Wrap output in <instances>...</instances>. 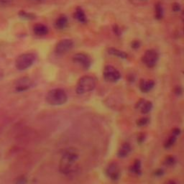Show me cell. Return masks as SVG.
Segmentation results:
<instances>
[{"mask_svg":"<svg viewBox=\"0 0 184 184\" xmlns=\"http://www.w3.org/2000/svg\"><path fill=\"white\" fill-rule=\"evenodd\" d=\"M3 76H4V71L1 69H0V80L3 78Z\"/></svg>","mask_w":184,"mask_h":184,"instance_id":"29","label":"cell"},{"mask_svg":"<svg viewBox=\"0 0 184 184\" xmlns=\"http://www.w3.org/2000/svg\"><path fill=\"white\" fill-rule=\"evenodd\" d=\"M104 78L108 82H116L120 80L121 74L118 70L112 66H107L104 68Z\"/></svg>","mask_w":184,"mask_h":184,"instance_id":"5","label":"cell"},{"mask_svg":"<svg viewBox=\"0 0 184 184\" xmlns=\"http://www.w3.org/2000/svg\"><path fill=\"white\" fill-rule=\"evenodd\" d=\"M152 108V104L150 101H146L143 104L141 107V112L143 114H148Z\"/></svg>","mask_w":184,"mask_h":184,"instance_id":"17","label":"cell"},{"mask_svg":"<svg viewBox=\"0 0 184 184\" xmlns=\"http://www.w3.org/2000/svg\"><path fill=\"white\" fill-rule=\"evenodd\" d=\"M180 9V5L178 4V3H175V4H173V11L178 12V11H179Z\"/></svg>","mask_w":184,"mask_h":184,"instance_id":"25","label":"cell"},{"mask_svg":"<svg viewBox=\"0 0 184 184\" xmlns=\"http://www.w3.org/2000/svg\"><path fill=\"white\" fill-rule=\"evenodd\" d=\"M106 174L112 180L119 179L120 176V169L118 165L115 163H112L109 165L106 168Z\"/></svg>","mask_w":184,"mask_h":184,"instance_id":"10","label":"cell"},{"mask_svg":"<svg viewBox=\"0 0 184 184\" xmlns=\"http://www.w3.org/2000/svg\"><path fill=\"white\" fill-rule=\"evenodd\" d=\"M19 16L22 17V18L26 19V20H34V19L35 18V15L25 11H20V13H19Z\"/></svg>","mask_w":184,"mask_h":184,"instance_id":"18","label":"cell"},{"mask_svg":"<svg viewBox=\"0 0 184 184\" xmlns=\"http://www.w3.org/2000/svg\"><path fill=\"white\" fill-rule=\"evenodd\" d=\"M73 60L75 63L80 64L84 69H88L90 67L91 61L89 56L84 53H77L73 55Z\"/></svg>","mask_w":184,"mask_h":184,"instance_id":"9","label":"cell"},{"mask_svg":"<svg viewBox=\"0 0 184 184\" xmlns=\"http://www.w3.org/2000/svg\"><path fill=\"white\" fill-rule=\"evenodd\" d=\"M33 85V81L30 78H27V77H24V78H22L17 81L15 89H16L17 92H24V91H27L30 88H31Z\"/></svg>","mask_w":184,"mask_h":184,"instance_id":"8","label":"cell"},{"mask_svg":"<svg viewBox=\"0 0 184 184\" xmlns=\"http://www.w3.org/2000/svg\"><path fill=\"white\" fill-rule=\"evenodd\" d=\"M163 173V171L161 169H159L158 171H157L156 175H157V176H160V175H162Z\"/></svg>","mask_w":184,"mask_h":184,"instance_id":"28","label":"cell"},{"mask_svg":"<svg viewBox=\"0 0 184 184\" xmlns=\"http://www.w3.org/2000/svg\"><path fill=\"white\" fill-rule=\"evenodd\" d=\"M165 163H166V164L167 165V166H173V165L175 163V159L173 158V157L169 156L166 159Z\"/></svg>","mask_w":184,"mask_h":184,"instance_id":"23","label":"cell"},{"mask_svg":"<svg viewBox=\"0 0 184 184\" xmlns=\"http://www.w3.org/2000/svg\"><path fill=\"white\" fill-rule=\"evenodd\" d=\"M131 151V146L128 143H124L120 147V150H119L117 155H118L119 157L123 158V157H127L128 154Z\"/></svg>","mask_w":184,"mask_h":184,"instance_id":"13","label":"cell"},{"mask_svg":"<svg viewBox=\"0 0 184 184\" xmlns=\"http://www.w3.org/2000/svg\"><path fill=\"white\" fill-rule=\"evenodd\" d=\"M33 31L36 35L43 36L48 34V29L46 26L43 24H37L33 27Z\"/></svg>","mask_w":184,"mask_h":184,"instance_id":"11","label":"cell"},{"mask_svg":"<svg viewBox=\"0 0 184 184\" xmlns=\"http://www.w3.org/2000/svg\"><path fill=\"white\" fill-rule=\"evenodd\" d=\"M45 98L47 102L52 106L64 104L68 100L67 94L61 89H54L49 91Z\"/></svg>","mask_w":184,"mask_h":184,"instance_id":"2","label":"cell"},{"mask_svg":"<svg viewBox=\"0 0 184 184\" xmlns=\"http://www.w3.org/2000/svg\"><path fill=\"white\" fill-rule=\"evenodd\" d=\"M73 46V42L70 39L61 40L55 46V52L58 55H63L69 51Z\"/></svg>","mask_w":184,"mask_h":184,"instance_id":"6","label":"cell"},{"mask_svg":"<svg viewBox=\"0 0 184 184\" xmlns=\"http://www.w3.org/2000/svg\"><path fill=\"white\" fill-rule=\"evenodd\" d=\"M68 24V19L66 16H62L59 17L55 21V26L57 29L58 30H63L67 26Z\"/></svg>","mask_w":184,"mask_h":184,"instance_id":"14","label":"cell"},{"mask_svg":"<svg viewBox=\"0 0 184 184\" xmlns=\"http://www.w3.org/2000/svg\"><path fill=\"white\" fill-rule=\"evenodd\" d=\"M140 169H141V163L139 160H135L132 166V168H131L132 173H135V174H140Z\"/></svg>","mask_w":184,"mask_h":184,"instance_id":"19","label":"cell"},{"mask_svg":"<svg viewBox=\"0 0 184 184\" xmlns=\"http://www.w3.org/2000/svg\"><path fill=\"white\" fill-rule=\"evenodd\" d=\"M163 15V10L160 4H157L155 7V17L157 20H160Z\"/></svg>","mask_w":184,"mask_h":184,"instance_id":"20","label":"cell"},{"mask_svg":"<svg viewBox=\"0 0 184 184\" xmlns=\"http://www.w3.org/2000/svg\"><path fill=\"white\" fill-rule=\"evenodd\" d=\"M75 17L81 22H86V17L83 10L81 8H78L75 12Z\"/></svg>","mask_w":184,"mask_h":184,"instance_id":"16","label":"cell"},{"mask_svg":"<svg viewBox=\"0 0 184 184\" xmlns=\"http://www.w3.org/2000/svg\"><path fill=\"white\" fill-rule=\"evenodd\" d=\"M176 140V136L173 135H173L171 137H170L168 139L167 141H166V144H165V148H171V147L173 146V144H174Z\"/></svg>","mask_w":184,"mask_h":184,"instance_id":"21","label":"cell"},{"mask_svg":"<svg viewBox=\"0 0 184 184\" xmlns=\"http://www.w3.org/2000/svg\"><path fill=\"white\" fill-rule=\"evenodd\" d=\"M132 47L133 48H138L140 47V43L137 40H134V42H132Z\"/></svg>","mask_w":184,"mask_h":184,"instance_id":"26","label":"cell"},{"mask_svg":"<svg viewBox=\"0 0 184 184\" xmlns=\"http://www.w3.org/2000/svg\"><path fill=\"white\" fill-rule=\"evenodd\" d=\"M35 56L33 53H24L19 55L15 61V66L19 71H24L33 64Z\"/></svg>","mask_w":184,"mask_h":184,"instance_id":"4","label":"cell"},{"mask_svg":"<svg viewBox=\"0 0 184 184\" xmlns=\"http://www.w3.org/2000/svg\"><path fill=\"white\" fill-rule=\"evenodd\" d=\"M154 85H155V83H154L153 81L142 80L140 85V90H141L143 93L148 92L149 91H150L152 88H153Z\"/></svg>","mask_w":184,"mask_h":184,"instance_id":"12","label":"cell"},{"mask_svg":"<svg viewBox=\"0 0 184 184\" xmlns=\"http://www.w3.org/2000/svg\"><path fill=\"white\" fill-rule=\"evenodd\" d=\"M96 87V80L92 76H83L78 80L76 86V93L78 94H84L92 92Z\"/></svg>","mask_w":184,"mask_h":184,"instance_id":"3","label":"cell"},{"mask_svg":"<svg viewBox=\"0 0 184 184\" xmlns=\"http://www.w3.org/2000/svg\"><path fill=\"white\" fill-rule=\"evenodd\" d=\"M148 123V119L146 117H143V118L140 119L137 122V124L139 127H143V126L146 125Z\"/></svg>","mask_w":184,"mask_h":184,"instance_id":"22","label":"cell"},{"mask_svg":"<svg viewBox=\"0 0 184 184\" xmlns=\"http://www.w3.org/2000/svg\"><path fill=\"white\" fill-rule=\"evenodd\" d=\"M166 184H176V182L173 181V180H170V181H168Z\"/></svg>","mask_w":184,"mask_h":184,"instance_id":"30","label":"cell"},{"mask_svg":"<svg viewBox=\"0 0 184 184\" xmlns=\"http://www.w3.org/2000/svg\"><path fill=\"white\" fill-rule=\"evenodd\" d=\"M173 135H175V136H177V135H178V134H180V129H178V128H174L173 129Z\"/></svg>","mask_w":184,"mask_h":184,"instance_id":"27","label":"cell"},{"mask_svg":"<svg viewBox=\"0 0 184 184\" xmlns=\"http://www.w3.org/2000/svg\"><path fill=\"white\" fill-rule=\"evenodd\" d=\"M108 52L109 54H111V55L117 56V57H120L121 58H126L127 57V53H126L125 52L122 51V50L114 48H109Z\"/></svg>","mask_w":184,"mask_h":184,"instance_id":"15","label":"cell"},{"mask_svg":"<svg viewBox=\"0 0 184 184\" xmlns=\"http://www.w3.org/2000/svg\"><path fill=\"white\" fill-rule=\"evenodd\" d=\"M158 56L157 52L153 50H147L143 57V61L144 64L149 68H152L156 64Z\"/></svg>","mask_w":184,"mask_h":184,"instance_id":"7","label":"cell"},{"mask_svg":"<svg viewBox=\"0 0 184 184\" xmlns=\"http://www.w3.org/2000/svg\"><path fill=\"white\" fill-rule=\"evenodd\" d=\"M78 159V154L76 150L70 148L66 150L62 157L59 163V171L63 174H69L73 171L75 164Z\"/></svg>","mask_w":184,"mask_h":184,"instance_id":"1","label":"cell"},{"mask_svg":"<svg viewBox=\"0 0 184 184\" xmlns=\"http://www.w3.org/2000/svg\"><path fill=\"white\" fill-rule=\"evenodd\" d=\"M27 183V179L24 176H22L21 178H19L17 180V182L15 184H26Z\"/></svg>","mask_w":184,"mask_h":184,"instance_id":"24","label":"cell"}]
</instances>
